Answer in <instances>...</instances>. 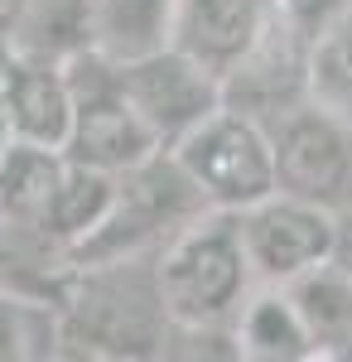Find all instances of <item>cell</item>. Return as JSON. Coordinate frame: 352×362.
<instances>
[{
  "label": "cell",
  "mask_w": 352,
  "mask_h": 362,
  "mask_svg": "<svg viewBox=\"0 0 352 362\" xmlns=\"http://www.w3.org/2000/svg\"><path fill=\"white\" fill-rule=\"evenodd\" d=\"M251 261L242 251L237 213L208 208L193 223L179 227V237L164 247L155 266L164 319L179 329H217L227 324L246 300Z\"/></svg>",
  "instance_id": "6da1fadb"
},
{
  "label": "cell",
  "mask_w": 352,
  "mask_h": 362,
  "mask_svg": "<svg viewBox=\"0 0 352 362\" xmlns=\"http://www.w3.org/2000/svg\"><path fill=\"white\" fill-rule=\"evenodd\" d=\"M198 213H208V198L198 194V184L184 174V165L174 155L155 150L136 169L116 174V198H111L107 218L92 227L78 247H68V256L78 266L121 261V256H136L145 242L164 237L169 227L193 223Z\"/></svg>",
  "instance_id": "7a4b0ae2"
},
{
  "label": "cell",
  "mask_w": 352,
  "mask_h": 362,
  "mask_svg": "<svg viewBox=\"0 0 352 362\" xmlns=\"http://www.w3.org/2000/svg\"><path fill=\"white\" fill-rule=\"evenodd\" d=\"M68 92H73V126L63 140V155L78 165L107 169V174H126L140 160H150L155 150H164L155 131L140 121V112L126 102L116 63L97 49H82L68 63H58Z\"/></svg>",
  "instance_id": "3957f363"
},
{
  "label": "cell",
  "mask_w": 352,
  "mask_h": 362,
  "mask_svg": "<svg viewBox=\"0 0 352 362\" xmlns=\"http://www.w3.org/2000/svg\"><path fill=\"white\" fill-rule=\"evenodd\" d=\"M169 155L184 165L208 208L242 213L251 203L275 194V160H271V131L246 112L217 107L208 121H198L189 136L169 145Z\"/></svg>",
  "instance_id": "277c9868"
},
{
  "label": "cell",
  "mask_w": 352,
  "mask_h": 362,
  "mask_svg": "<svg viewBox=\"0 0 352 362\" xmlns=\"http://www.w3.org/2000/svg\"><path fill=\"white\" fill-rule=\"evenodd\" d=\"M237 227H242V251L251 261V276H261L266 285H290L295 276L328 261L338 247L333 213L324 203L290 198V194H271L242 208Z\"/></svg>",
  "instance_id": "5b68a950"
},
{
  "label": "cell",
  "mask_w": 352,
  "mask_h": 362,
  "mask_svg": "<svg viewBox=\"0 0 352 362\" xmlns=\"http://www.w3.org/2000/svg\"><path fill=\"white\" fill-rule=\"evenodd\" d=\"M116 78H121L126 102L140 112V121L155 131L164 150L222 107V83L174 44L131 58V63H116Z\"/></svg>",
  "instance_id": "8992f818"
},
{
  "label": "cell",
  "mask_w": 352,
  "mask_h": 362,
  "mask_svg": "<svg viewBox=\"0 0 352 362\" xmlns=\"http://www.w3.org/2000/svg\"><path fill=\"white\" fill-rule=\"evenodd\" d=\"M126 261L131 256L82 266L87 280H82V295L73 300V324L87 343H102L107 353H150V343L160 338V324L169 319L155 290V271L136 276L126 271Z\"/></svg>",
  "instance_id": "52a82bcc"
},
{
  "label": "cell",
  "mask_w": 352,
  "mask_h": 362,
  "mask_svg": "<svg viewBox=\"0 0 352 362\" xmlns=\"http://www.w3.org/2000/svg\"><path fill=\"white\" fill-rule=\"evenodd\" d=\"M275 160V194L333 203L352 179V140L343 126L319 107H290L285 121L271 131Z\"/></svg>",
  "instance_id": "ba28073f"
},
{
  "label": "cell",
  "mask_w": 352,
  "mask_h": 362,
  "mask_svg": "<svg viewBox=\"0 0 352 362\" xmlns=\"http://www.w3.org/2000/svg\"><path fill=\"white\" fill-rule=\"evenodd\" d=\"M280 15V0H174L169 44L203 63L217 83L242 63Z\"/></svg>",
  "instance_id": "9c48e42d"
},
{
  "label": "cell",
  "mask_w": 352,
  "mask_h": 362,
  "mask_svg": "<svg viewBox=\"0 0 352 362\" xmlns=\"http://www.w3.org/2000/svg\"><path fill=\"white\" fill-rule=\"evenodd\" d=\"M0 49L15 63H68L92 49V0H10Z\"/></svg>",
  "instance_id": "30bf717a"
},
{
  "label": "cell",
  "mask_w": 352,
  "mask_h": 362,
  "mask_svg": "<svg viewBox=\"0 0 352 362\" xmlns=\"http://www.w3.org/2000/svg\"><path fill=\"white\" fill-rule=\"evenodd\" d=\"M10 126H15V140L63 150L68 126H73V92H68V78L58 63H15L10 68Z\"/></svg>",
  "instance_id": "8fae6325"
},
{
  "label": "cell",
  "mask_w": 352,
  "mask_h": 362,
  "mask_svg": "<svg viewBox=\"0 0 352 362\" xmlns=\"http://www.w3.org/2000/svg\"><path fill=\"white\" fill-rule=\"evenodd\" d=\"M174 0H92V49L131 63L169 44Z\"/></svg>",
  "instance_id": "7c38bea8"
},
{
  "label": "cell",
  "mask_w": 352,
  "mask_h": 362,
  "mask_svg": "<svg viewBox=\"0 0 352 362\" xmlns=\"http://www.w3.org/2000/svg\"><path fill=\"white\" fill-rule=\"evenodd\" d=\"M111 198H116V174L78 165V160L63 155V169H58L54 198H49V208H44V227H39V232H49L63 247H78L82 237L107 218Z\"/></svg>",
  "instance_id": "4fadbf2b"
},
{
  "label": "cell",
  "mask_w": 352,
  "mask_h": 362,
  "mask_svg": "<svg viewBox=\"0 0 352 362\" xmlns=\"http://www.w3.org/2000/svg\"><path fill=\"white\" fill-rule=\"evenodd\" d=\"M58 169H63V150L15 140L0 155V213L25 227H44V208L54 198Z\"/></svg>",
  "instance_id": "5bb4252c"
},
{
  "label": "cell",
  "mask_w": 352,
  "mask_h": 362,
  "mask_svg": "<svg viewBox=\"0 0 352 362\" xmlns=\"http://www.w3.org/2000/svg\"><path fill=\"white\" fill-rule=\"evenodd\" d=\"M285 295L295 300L299 319H304V329L314 338V348L319 343H343L352 338V276L328 256L319 261L314 271H304L285 285Z\"/></svg>",
  "instance_id": "9a60e30c"
},
{
  "label": "cell",
  "mask_w": 352,
  "mask_h": 362,
  "mask_svg": "<svg viewBox=\"0 0 352 362\" xmlns=\"http://www.w3.org/2000/svg\"><path fill=\"white\" fill-rule=\"evenodd\" d=\"M237 338L256 358H309V353H319L309 329H304V319H299L295 300L285 295V285H271L266 295L246 300Z\"/></svg>",
  "instance_id": "2e32d148"
},
{
  "label": "cell",
  "mask_w": 352,
  "mask_h": 362,
  "mask_svg": "<svg viewBox=\"0 0 352 362\" xmlns=\"http://www.w3.org/2000/svg\"><path fill=\"white\" fill-rule=\"evenodd\" d=\"M309 87L328 107H352V0L309 39Z\"/></svg>",
  "instance_id": "e0dca14e"
},
{
  "label": "cell",
  "mask_w": 352,
  "mask_h": 362,
  "mask_svg": "<svg viewBox=\"0 0 352 362\" xmlns=\"http://www.w3.org/2000/svg\"><path fill=\"white\" fill-rule=\"evenodd\" d=\"M54 353V314L15 295H0V362Z\"/></svg>",
  "instance_id": "ac0fdd59"
},
{
  "label": "cell",
  "mask_w": 352,
  "mask_h": 362,
  "mask_svg": "<svg viewBox=\"0 0 352 362\" xmlns=\"http://www.w3.org/2000/svg\"><path fill=\"white\" fill-rule=\"evenodd\" d=\"M343 5H348V0H280V15H285L304 39H314V29L324 25L328 15H338Z\"/></svg>",
  "instance_id": "d6986e66"
},
{
  "label": "cell",
  "mask_w": 352,
  "mask_h": 362,
  "mask_svg": "<svg viewBox=\"0 0 352 362\" xmlns=\"http://www.w3.org/2000/svg\"><path fill=\"white\" fill-rule=\"evenodd\" d=\"M10 54L0 49V155L15 145V126H10Z\"/></svg>",
  "instance_id": "ffe728a7"
},
{
  "label": "cell",
  "mask_w": 352,
  "mask_h": 362,
  "mask_svg": "<svg viewBox=\"0 0 352 362\" xmlns=\"http://www.w3.org/2000/svg\"><path fill=\"white\" fill-rule=\"evenodd\" d=\"M333 261H338V266H343V271L352 276V232H343V227H338V247H333Z\"/></svg>",
  "instance_id": "44dd1931"
}]
</instances>
